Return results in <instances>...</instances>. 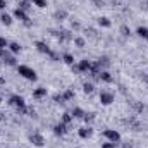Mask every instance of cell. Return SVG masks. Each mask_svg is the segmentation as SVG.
<instances>
[{
    "instance_id": "1",
    "label": "cell",
    "mask_w": 148,
    "mask_h": 148,
    "mask_svg": "<svg viewBox=\"0 0 148 148\" xmlns=\"http://www.w3.org/2000/svg\"><path fill=\"white\" fill-rule=\"evenodd\" d=\"M9 105H10V107H14L19 114H26V112H28L26 100H24L21 95H10V97H9Z\"/></svg>"
},
{
    "instance_id": "2",
    "label": "cell",
    "mask_w": 148,
    "mask_h": 148,
    "mask_svg": "<svg viewBox=\"0 0 148 148\" xmlns=\"http://www.w3.org/2000/svg\"><path fill=\"white\" fill-rule=\"evenodd\" d=\"M16 67H17L19 76H23L24 79H28V81H36L38 79L36 71H35L33 67H29V66H26V64H19V66H16Z\"/></svg>"
},
{
    "instance_id": "3",
    "label": "cell",
    "mask_w": 148,
    "mask_h": 148,
    "mask_svg": "<svg viewBox=\"0 0 148 148\" xmlns=\"http://www.w3.org/2000/svg\"><path fill=\"white\" fill-rule=\"evenodd\" d=\"M12 17H14V19H19V21H23L26 26H31V21H29V16H28V12H26V10H23V9H19V7H16V9H14V14H12Z\"/></svg>"
},
{
    "instance_id": "4",
    "label": "cell",
    "mask_w": 148,
    "mask_h": 148,
    "mask_svg": "<svg viewBox=\"0 0 148 148\" xmlns=\"http://www.w3.org/2000/svg\"><path fill=\"white\" fill-rule=\"evenodd\" d=\"M103 136L107 138V141H112V143H119L121 141V133L115 131V129H105Z\"/></svg>"
},
{
    "instance_id": "5",
    "label": "cell",
    "mask_w": 148,
    "mask_h": 148,
    "mask_svg": "<svg viewBox=\"0 0 148 148\" xmlns=\"http://www.w3.org/2000/svg\"><path fill=\"white\" fill-rule=\"evenodd\" d=\"M114 100H115V97H114V93L110 91H100V103L102 105H112L114 103Z\"/></svg>"
},
{
    "instance_id": "6",
    "label": "cell",
    "mask_w": 148,
    "mask_h": 148,
    "mask_svg": "<svg viewBox=\"0 0 148 148\" xmlns=\"http://www.w3.org/2000/svg\"><path fill=\"white\" fill-rule=\"evenodd\" d=\"M29 141L33 143V147H36V148L45 147V138H43V134H40V133H33V134H29Z\"/></svg>"
},
{
    "instance_id": "7",
    "label": "cell",
    "mask_w": 148,
    "mask_h": 148,
    "mask_svg": "<svg viewBox=\"0 0 148 148\" xmlns=\"http://www.w3.org/2000/svg\"><path fill=\"white\" fill-rule=\"evenodd\" d=\"M77 136H79L81 140H88V138H91V136H93V129H91V126H83V127H79V129H77Z\"/></svg>"
},
{
    "instance_id": "8",
    "label": "cell",
    "mask_w": 148,
    "mask_h": 148,
    "mask_svg": "<svg viewBox=\"0 0 148 148\" xmlns=\"http://www.w3.org/2000/svg\"><path fill=\"white\" fill-rule=\"evenodd\" d=\"M35 47H36V50L40 52V53H45V55H50L52 53V50H50V47L45 43V41H35Z\"/></svg>"
},
{
    "instance_id": "9",
    "label": "cell",
    "mask_w": 148,
    "mask_h": 148,
    "mask_svg": "<svg viewBox=\"0 0 148 148\" xmlns=\"http://www.w3.org/2000/svg\"><path fill=\"white\" fill-rule=\"evenodd\" d=\"M67 127H69V126H66L64 122H59V124L53 126V134H55V136H64V134L67 133Z\"/></svg>"
},
{
    "instance_id": "10",
    "label": "cell",
    "mask_w": 148,
    "mask_h": 148,
    "mask_svg": "<svg viewBox=\"0 0 148 148\" xmlns=\"http://www.w3.org/2000/svg\"><path fill=\"white\" fill-rule=\"evenodd\" d=\"M90 67H91V62L88 59H83L77 62V71L79 73H90Z\"/></svg>"
},
{
    "instance_id": "11",
    "label": "cell",
    "mask_w": 148,
    "mask_h": 148,
    "mask_svg": "<svg viewBox=\"0 0 148 148\" xmlns=\"http://www.w3.org/2000/svg\"><path fill=\"white\" fill-rule=\"evenodd\" d=\"M0 23L5 24V26H10V24L14 23V17H12L10 14H7V12H2V14H0Z\"/></svg>"
},
{
    "instance_id": "12",
    "label": "cell",
    "mask_w": 148,
    "mask_h": 148,
    "mask_svg": "<svg viewBox=\"0 0 148 148\" xmlns=\"http://www.w3.org/2000/svg\"><path fill=\"white\" fill-rule=\"evenodd\" d=\"M47 88H43V86H40V88H36L35 91H33V98H36V100H40V98H43V97H47Z\"/></svg>"
},
{
    "instance_id": "13",
    "label": "cell",
    "mask_w": 148,
    "mask_h": 148,
    "mask_svg": "<svg viewBox=\"0 0 148 148\" xmlns=\"http://www.w3.org/2000/svg\"><path fill=\"white\" fill-rule=\"evenodd\" d=\"M98 79L103 81V83H112V81H114V77H112V74L109 73V71H102L100 76H98Z\"/></svg>"
},
{
    "instance_id": "14",
    "label": "cell",
    "mask_w": 148,
    "mask_h": 148,
    "mask_svg": "<svg viewBox=\"0 0 148 148\" xmlns=\"http://www.w3.org/2000/svg\"><path fill=\"white\" fill-rule=\"evenodd\" d=\"M73 121H74V117H73V114H71V112H64V114H62V117H60V122H64L66 126H69Z\"/></svg>"
},
{
    "instance_id": "15",
    "label": "cell",
    "mask_w": 148,
    "mask_h": 148,
    "mask_svg": "<svg viewBox=\"0 0 148 148\" xmlns=\"http://www.w3.org/2000/svg\"><path fill=\"white\" fill-rule=\"evenodd\" d=\"M7 50H10L12 53H19V52H21V45H19L17 41H9V47H7Z\"/></svg>"
},
{
    "instance_id": "16",
    "label": "cell",
    "mask_w": 148,
    "mask_h": 148,
    "mask_svg": "<svg viewBox=\"0 0 148 148\" xmlns=\"http://www.w3.org/2000/svg\"><path fill=\"white\" fill-rule=\"evenodd\" d=\"M95 119H97V114H95V112H84V115H83V121H84L86 124H91Z\"/></svg>"
},
{
    "instance_id": "17",
    "label": "cell",
    "mask_w": 148,
    "mask_h": 148,
    "mask_svg": "<svg viewBox=\"0 0 148 148\" xmlns=\"http://www.w3.org/2000/svg\"><path fill=\"white\" fill-rule=\"evenodd\" d=\"M136 35L140 38H143V40H147L148 38V28L147 26H140V28H136Z\"/></svg>"
},
{
    "instance_id": "18",
    "label": "cell",
    "mask_w": 148,
    "mask_h": 148,
    "mask_svg": "<svg viewBox=\"0 0 148 148\" xmlns=\"http://www.w3.org/2000/svg\"><path fill=\"white\" fill-rule=\"evenodd\" d=\"M62 60H64L67 66H74V57H73V53H69V52L62 53Z\"/></svg>"
},
{
    "instance_id": "19",
    "label": "cell",
    "mask_w": 148,
    "mask_h": 148,
    "mask_svg": "<svg viewBox=\"0 0 148 148\" xmlns=\"http://www.w3.org/2000/svg\"><path fill=\"white\" fill-rule=\"evenodd\" d=\"M98 26H102V28H110L112 21L109 17H98Z\"/></svg>"
},
{
    "instance_id": "20",
    "label": "cell",
    "mask_w": 148,
    "mask_h": 148,
    "mask_svg": "<svg viewBox=\"0 0 148 148\" xmlns=\"http://www.w3.org/2000/svg\"><path fill=\"white\" fill-rule=\"evenodd\" d=\"M71 114H73L74 119H83V115H84V110H83L81 107H74Z\"/></svg>"
},
{
    "instance_id": "21",
    "label": "cell",
    "mask_w": 148,
    "mask_h": 148,
    "mask_svg": "<svg viewBox=\"0 0 148 148\" xmlns=\"http://www.w3.org/2000/svg\"><path fill=\"white\" fill-rule=\"evenodd\" d=\"M83 91H84L86 95H91V93L95 91V84H93V83H84V84H83Z\"/></svg>"
},
{
    "instance_id": "22",
    "label": "cell",
    "mask_w": 148,
    "mask_h": 148,
    "mask_svg": "<svg viewBox=\"0 0 148 148\" xmlns=\"http://www.w3.org/2000/svg\"><path fill=\"white\" fill-rule=\"evenodd\" d=\"M73 98H74L73 90H66V91L62 93V100H64V102H69V100H73Z\"/></svg>"
},
{
    "instance_id": "23",
    "label": "cell",
    "mask_w": 148,
    "mask_h": 148,
    "mask_svg": "<svg viewBox=\"0 0 148 148\" xmlns=\"http://www.w3.org/2000/svg\"><path fill=\"white\" fill-rule=\"evenodd\" d=\"M53 17H55L57 21H64V19L67 17V12H66V10H57V12L53 14Z\"/></svg>"
},
{
    "instance_id": "24",
    "label": "cell",
    "mask_w": 148,
    "mask_h": 148,
    "mask_svg": "<svg viewBox=\"0 0 148 148\" xmlns=\"http://www.w3.org/2000/svg\"><path fill=\"white\" fill-rule=\"evenodd\" d=\"M19 9H23V10H28L29 7H31V2L29 0H19V5H17Z\"/></svg>"
},
{
    "instance_id": "25",
    "label": "cell",
    "mask_w": 148,
    "mask_h": 148,
    "mask_svg": "<svg viewBox=\"0 0 148 148\" xmlns=\"http://www.w3.org/2000/svg\"><path fill=\"white\" fill-rule=\"evenodd\" d=\"M74 45H76V47H79V48H83V47L86 45V41H84V38L76 36V38H74Z\"/></svg>"
},
{
    "instance_id": "26",
    "label": "cell",
    "mask_w": 148,
    "mask_h": 148,
    "mask_svg": "<svg viewBox=\"0 0 148 148\" xmlns=\"http://www.w3.org/2000/svg\"><path fill=\"white\" fill-rule=\"evenodd\" d=\"M98 64H100V67L103 66V67H109L110 66V60H109V57H100L98 59Z\"/></svg>"
},
{
    "instance_id": "27",
    "label": "cell",
    "mask_w": 148,
    "mask_h": 148,
    "mask_svg": "<svg viewBox=\"0 0 148 148\" xmlns=\"http://www.w3.org/2000/svg\"><path fill=\"white\" fill-rule=\"evenodd\" d=\"M33 5H36L38 9H45L48 3H47V0H33Z\"/></svg>"
},
{
    "instance_id": "28",
    "label": "cell",
    "mask_w": 148,
    "mask_h": 148,
    "mask_svg": "<svg viewBox=\"0 0 148 148\" xmlns=\"http://www.w3.org/2000/svg\"><path fill=\"white\" fill-rule=\"evenodd\" d=\"M121 33H122L124 36H129V35H131V29H129L126 24H122V26H121Z\"/></svg>"
},
{
    "instance_id": "29",
    "label": "cell",
    "mask_w": 148,
    "mask_h": 148,
    "mask_svg": "<svg viewBox=\"0 0 148 148\" xmlns=\"http://www.w3.org/2000/svg\"><path fill=\"white\" fill-rule=\"evenodd\" d=\"M7 47H9V41H7L3 36H0V50H5Z\"/></svg>"
},
{
    "instance_id": "30",
    "label": "cell",
    "mask_w": 148,
    "mask_h": 148,
    "mask_svg": "<svg viewBox=\"0 0 148 148\" xmlns=\"http://www.w3.org/2000/svg\"><path fill=\"white\" fill-rule=\"evenodd\" d=\"M102 148H115V143L107 141V143H102Z\"/></svg>"
},
{
    "instance_id": "31",
    "label": "cell",
    "mask_w": 148,
    "mask_h": 148,
    "mask_svg": "<svg viewBox=\"0 0 148 148\" xmlns=\"http://www.w3.org/2000/svg\"><path fill=\"white\" fill-rule=\"evenodd\" d=\"M134 109H136L138 112H141L143 109H145V105H143V103H134Z\"/></svg>"
},
{
    "instance_id": "32",
    "label": "cell",
    "mask_w": 148,
    "mask_h": 148,
    "mask_svg": "<svg viewBox=\"0 0 148 148\" xmlns=\"http://www.w3.org/2000/svg\"><path fill=\"white\" fill-rule=\"evenodd\" d=\"M7 7V3H5V0H0V10H3Z\"/></svg>"
},
{
    "instance_id": "33",
    "label": "cell",
    "mask_w": 148,
    "mask_h": 148,
    "mask_svg": "<svg viewBox=\"0 0 148 148\" xmlns=\"http://www.w3.org/2000/svg\"><path fill=\"white\" fill-rule=\"evenodd\" d=\"M122 148H133V147H131V145H127V143H126V145H122Z\"/></svg>"
},
{
    "instance_id": "34",
    "label": "cell",
    "mask_w": 148,
    "mask_h": 148,
    "mask_svg": "<svg viewBox=\"0 0 148 148\" xmlns=\"http://www.w3.org/2000/svg\"><path fill=\"white\" fill-rule=\"evenodd\" d=\"M0 84H5V79L3 77H0Z\"/></svg>"
},
{
    "instance_id": "35",
    "label": "cell",
    "mask_w": 148,
    "mask_h": 148,
    "mask_svg": "<svg viewBox=\"0 0 148 148\" xmlns=\"http://www.w3.org/2000/svg\"><path fill=\"white\" fill-rule=\"evenodd\" d=\"M0 121H3V114L2 112H0Z\"/></svg>"
}]
</instances>
